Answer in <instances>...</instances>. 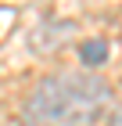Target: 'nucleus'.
I'll return each instance as SVG.
<instances>
[{
  "mask_svg": "<svg viewBox=\"0 0 122 126\" xmlns=\"http://www.w3.org/2000/svg\"><path fill=\"white\" fill-rule=\"evenodd\" d=\"M111 126H122V112H115V115H111Z\"/></svg>",
  "mask_w": 122,
  "mask_h": 126,
  "instance_id": "nucleus-3",
  "label": "nucleus"
},
{
  "mask_svg": "<svg viewBox=\"0 0 122 126\" xmlns=\"http://www.w3.org/2000/svg\"><path fill=\"white\" fill-rule=\"evenodd\" d=\"M111 105V90L97 76H47L25 94V126H94Z\"/></svg>",
  "mask_w": 122,
  "mask_h": 126,
  "instance_id": "nucleus-1",
  "label": "nucleus"
},
{
  "mask_svg": "<svg viewBox=\"0 0 122 126\" xmlns=\"http://www.w3.org/2000/svg\"><path fill=\"white\" fill-rule=\"evenodd\" d=\"M79 58H83V65H104L108 61V43L104 40H83L79 43Z\"/></svg>",
  "mask_w": 122,
  "mask_h": 126,
  "instance_id": "nucleus-2",
  "label": "nucleus"
}]
</instances>
